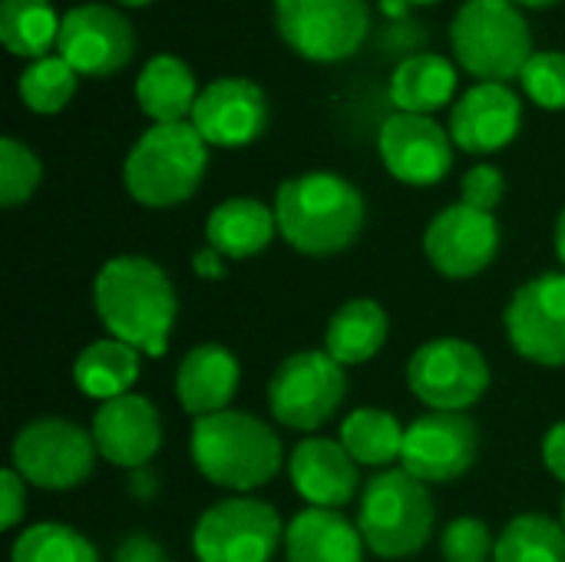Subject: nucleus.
I'll list each match as a JSON object with an SVG mask.
<instances>
[{
	"instance_id": "nucleus-1",
	"label": "nucleus",
	"mask_w": 565,
	"mask_h": 562,
	"mask_svg": "<svg viewBox=\"0 0 565 562\" xmlns=\"http://www.w3.org/2000/svg\"><path fill=\"white\" fill-rule=\"evenodd\" d=\"M93 301L99 321L116 341H126L149 358H162L169 351L179 298L166 268L152 258H109L93 282Z\"/></svg>"
},
{
	"instance_id": "nucleus-2",
	"label": "nucleus",
	"mask_w": 565,
	"mask_h": 562,
	"mask_svg": "<svg viewBox=\"0 0 565 562\" xmlns=\"http://www.w3.org/2000/svg\"><path fill=\"white\" fill-rule=\"evenodd\" d=\"M278 232L301 255H338L364 229L361 192L334 172H305L281 182L275 195Z\"/></svg>"
},
{
	"instance_id": "nucleus-3",
	"label": "nucleus",
	"mask_w": 565,
	"mask_h": 562,
	"mask_svg": "<svg viewBox=\"0 0 565 562\" xmlns=\"http://www.w3.org/2000/svg\"><path fill=\"white\" fill-rule=\"evenodd\" d=\"M192 460L209 484L245 494L278 477L285 450L278 434L255 414L218 411L192 424Z\"/></svg>"
},
{
	"instance_id": "nucleus-4",
	"label": "nucleus",
	"mask_w": 565,
	"mask_h": 562,
	"mask_svg": "<svg viewBox=\"0 0 565 562\" xmlns=\"http://www.w3.org/2000/svg\"><path fill=\"white\" fill-rule=\"evenodd\" d=\"M209 166V142L192 123H152L122 166L126 192L149 209H172L195 195Z\"/></svg>"
},
{
	"instance_id": "nucleus-5",
	"label": "nucleus",
	"mask_w": 565,
	"mask_h": 562,
	"mask_svg": "<svg viewBox=\"0 0 565 562\" xmlns=\"http://www.w3.org/2000/svg\"><path fill=\"white\" fill-rule=\"evenodd\" d=\"M434 497L404 467L367 480L358 513L364 547L381 560H407L420 553L434 533Z\"/></svg>"
},
{
	"instance_id": "nucleus-6",
	"label": "nucleus",
	"mask_w": 565,
	"mask_h": 562,
	"mask_svg": "<svg viewBox=\"0 0 565 562\" xmlns=\"http://www.w3.org/2000/svg\"><path fill=\"white\" fill-rule=\"evenodd\" d=\"M450 43L460 66L483 83H510L533 60V30L510 0H467L450 23Z\"/></svg>"
},
{
	"instance_id": "nucleus-7",
	"label": "nucleus",
	"mask_w": 565,
	"mask_h": 562,
	"mask_svg": "<svg viewBox=\"0 0 565 562\" xmlns=\"http://www.w3.org/2000/svg\"><path fill=\"white\" fill-rule=\"evenodd\" d=\"M281 40L315 63H338L361 50L371 30L367 0H275Z\"/></svg>"
},
{
	"instance_id": "nucleus-8",
	"label": "nucleus",
	"mask_w": 565,
	"mask_h": 562,
	"mask_svg": "<svg viewBox=\"0 0 565 562\" xmlns=\"http://www.w3.org/2000/svg\"><path fill=\"white\" fill-rule=\"evenodd\" d=\"M348 394L344 368L328 351H298L278 364L268 384V407L281 427L318 431L328 424Z\"/></svg>"
},
{
	"instance_id": "nucleus-9",
	"label": "nucleus",
	"mask_w": 565,
	"mask_h": 562,
	"mask_svg": "<svg viewBox=\"0 0 565 562\" xmlns=\"http://www.w3.org/2000/svg\"><path fill=\"white\" fill-rule=\"evenodd\" d=\"M96 441L79 424L63 417L30 421L13 437V470L40 490H73L89 480L96 464Z\"/></svg>"
},
{
	"instance_id": "nucleus-10",
	"label": "nucleus",
	"mask_w": 565,
	"mask_h": 562,
	"mask_svg": "<svg viewBox=\"0 0 565 562\" xmlns=\"http://www.w3.org/2000/svg\"><path fill=\"white\" fill-rule=\"evenodd\" d=\"M281 540L285 527L271 503L232 497L199 517L192 550L199 562H271Z\"/></svg>"
},
{
	"instance_id": "nucleus-11",
	"label": "nucleus",
	"mask_w": 565,
	"mask_h": 562,
	"mask_svg": "<svg viewBox=\"0 0 565 562\" xmlns=\"http://www.w3.org/2000/svg\"><path fill=\"white\" fill-rule=\"evenodd\" d=\"M407 388L434 411L463 414L487 394L490 364L477 344L463 338H437L411 354Z\"/></svg>"
},
{
	"instance_id": "nucleus-12",
	"label": "nucleus",
	"mask_w": 565,
	"mask_h": 562,
	"mask_svg": "<svg viewBox=\"0 0 565 562\" xmlns=\"http://www.w3.org/2000/svg\"><path fill=\"white\" fill-rule=\"evenodd\" d=\"M56 53L79 76H113L136 53V30L126 13L106 3H83L63 13Z\"/></svg>"
},
{
	"instance_id": "nucleus-13",
	"label": "nucleus",
	"mask_w": 565,
	"mask_h": 562,
	"mask_svg": "<svg viewBox=\"0 0 565 562\" xmlns=\"http://www.w3.org/2000/svg\"><path fill=\"white\" fill-rule=\"evenodd\" d=\"M507 335L520 358L565 368V272H546L516 288L507 308Z\"/></svg>"
},
{
	"instance_id": "nucleus-14",
	"label": "nucleus",
	"mask_w": 565,
	"mask_h": 562,
	"mask_svg": "<svg viewBox=\"0 0 565 562\" xmlns=\"http://www.w3.org/2000/svg\"><path fill=\"white\" fill-rule=\"evenodd\" d=\"M477 424L467 414L434 411L404 431L401 467L420 484H450L477 464Z\"/></svg>"
},
{
	"instance_id": "nucleus-15",
	"label": "nucleus",
	"mask_w": 565,
	"mask_h": 562,
	"mask_svg": "<svg viewBox=\"0 0 565 562\" xmlns=\"http://www.w3.org/2000/svg\"><path fill=\"white\" fill-rule=\"evenodd\" d=\"M424 252L444 278H473L500 252V225L493 212L473 205H447L424 232Z\"/></svg>"
},
{
	"instance_id": "nucleus-16",
	"label": "nucleus",
	"mask_w": 565,
	"mask_h": 562,
	"mask_svg": "<svg viewBox=\"0 0 565 562\" xmlns=\"http://www.w3.org/2000/svg\"><path fill=\"white\" fill-rule=\"evenodd\" d=\"M377 149L387 172L404 185H437L454 169V139L430 116H387L377 136Z\"/></svg>"
},
{
	"instance_id": "nucleus-17",
	"label": "nucleus",
	"mask_w": 565,
	"mask_h": 562,
	"mask_svg": "<svg viewBox=\"0 0 565 562\" xmlns=\"http://www.w3.org/2000/svg\"><path fill=\"white\" fill-rule=\"evenodd\" d=\"M209 146L242 149L252 146L268 126V99L265 89L242 76H222L209 83L189 119Z\"/></svg>"
},
{
	"instance_id": "nucleus-18",
	"label": "nucleus",
	"mask_w": 565,
	"mask_h": 562,
	"mask_svg": "<svg viewBox=\"0 0 565 562\" xmlns=\"http://www.w3.org/2000/svg\"><path fill=\"white\" fill-rule=\"evenodd\" d=\"M523 123V103L507 83H477L450 113V139L463 152L490 156L507 149Z\"/></svg>"
},
{
	"instance_id": "nucleus-19",
	"label": "nucleus",
	"mask_w": 565,
	"mask_h": 562,
	"mask_svg": "<svg viewBox=\"0 0 565 562\" xmlns=\"http://www.w3.org/2000/svg\"><path fill=\"white\" fill-rule=\"evenodd\" d=\"M93 441L99 457L116 467L142 470L162 447V421L152 401L139 394H122L116 401H103L93 417Z\"/></svg>"
},
{
	"instance_id": "nucleus-20",
	"label": "nucleus",
	"mask_w": 565,
	"mask_h": 562,
	"mask_svg": "<svg viewBox=\"0 0 565 562\" xmlns=\"http://www.w3.org/2000/svg\"><path fill=\"white\" fill-rule=\"evenodd\" d=\"M288 474L301 500L321 510L344 507L358 494V484H361L358 460L344 450L341 441H328V437L301 441L291 450Z\"/></svg>"
},
{
	"instance_id": "nucleus-21",
	"label": "nucleus",
	"mask_w": 565,
	"mask_h": 562,
	"mask_svg": "<svg viewBox=\"0 0 565 562\" xmlns=\"http://www.w3.org/2000/svg\"><path fill=\"white\" fill-rule=\"evenodd\" d=\"M238 381H242V368L228 348L195 344L179 364L175 397H179L182 411L199 421V417L228 411V404L238 391Z\"/></svg>"
},
{
	"instance_id": "nucleus-22",
	"label": "nucleus",
	"mask_w": 565,
	"mask_h": 562,
	"mask_svg": "<svg viewBox=\"0 0 565 562\" xmlns=\"http://www.w3.org/2000/svg\"><path fill=\"white\" fill-rule=\"evenodd\" d=\"M364 537L338 510L308 507L285 527L288 562H364Z\"/></svg>"
},
{
	"instance_id": "nucleus-23",
	"label": "nucleus",
	"mask_w": 565,
	"mask_h": 562,
	"mask_svg": "<svg viewBox=\"0 0 565 562\" xmlns=\"http://www.w3.org/2000/svg\"><path fill=\"white\" fill-rule=\"evenodd\" d=\"M278 219L258 199H225L212 209L205 222V245L218 248L225 258H252L265 252L275 238Z\"/></svg>"
},
{
	"instance_id": "nucleus-24",
	"label": "nucleus",
	"mask_w": 565,
	"mask_h": 562,
	"mask_svg": "<svg viewBox=\"0 0 565 562\" xmlns=\"http://www.w3.org/2000/svg\"><path fill=\"white\" fill-rule=\"evenodd\" d=\"M199 93L202 89L195 86L192 66L172 53L152 56L136 79L139 109L152 123H185V116L192 119Z\"/></svg>"
},
{
	"instance_id": "nucleus-25",
	"label": "nucleus",
	"mask_w": 565,
	"mask_h": 562,
	"mask_svg": "<svg viewBox=\"0 0 565 562\" xmlns=\"http://www.w3.org/2000/svg\"><path fill=\"white\" fill-rule=\"evenodd\" d=\"M387 331H391L387 311L377 301H371V298H354V301H344L334 311V318L328 321L324 351L341 368L364 364V361H371L384 348Z\"/></svg>"
},
{
	"instance_id": "nucleus-26",
	"label": "nucleus",
	"mask_w": 565,
	"mask_h": 562,
	"mask_svg": "<svg viewBox=\"0 0 565 562\" xmlns=\"http://www.w3.org/2000/svg\"><path fill=\"white\" fill-rule=\"evenodd\" d=\"M457 93V70L440 53H414L391 76V103L401 113L430 116Z\"/></svg>"
},
{
	"instance_id": "nucleus-27",
	"label": "nucleus",
	"mask_w": 565,
	"mask_h": 562,
	"mask_svg": "<svg viewBox=\"0 0 565 562\" xmlns=\"http://www.w3.org/2000/svg\"><path fill=\"white\" fill-rule=\"evenodd\" d=\"M139 378V351L126 341L103 338L79 351L73 364V381L86 397L116 401L132 391Z\"/></svg>"
},
{
	"instance_id": "nucleus-28",
	"label": "nucleus",
	"mask_w": 565,
	"mask_h": 562,
	"mask_svg": "<svg viewBox=\"0 0 565 562\" xmlns=\"http://www.w3.org/2000/svg\"><path fill=\"white\" fill-rule=\"evenodd\" d=\"M63 17L50 0H3L0 3V40L13 56L43 60L60 40Z\"/></svg>"
},
{
	"instance_id": "nucleus-29",
	"label": "nucleus",
	"mask_w": 565,
	"mask_h": 562,
	"mask_svg": "<svg viewBox=\"0 0 565 562\" xmlns=\"http://www.w3.org/2000/svg\"><path fill=\"white\" fill-rule=\"evenodd\" d=\"M401 421L377 407H358L341 424V444L361 467H387L401 460L404 450Z\"/></svg>"
},
{
	"instance_id": "nucleus-30",
	"label": "nucleus",
	"mask_w": 565,
	"mask_h": 562,
	"mask_svg": "<svg viewBox=\"0 0 565 562\" xmlns=\"http://www.w3.org/2000/svg\"><path fill=\"white\" fill-rule=\"evenodd\" d=\"M493 562H565V527L543 513H523L497 540Z\"/></svg>"
},
{
	"instance_id": "nucleus-31",
	"label": "nucleus",
	"mask_w": 565,
	"mask_h": 562,
	"mask_svg": "<svg viewBox=\"0 0 565 562\" xmlns=\"http://www.w3.org/2000/svg\"><path fill=\"white\" fill-rule=\"evenodd\" d=\"M76 79H79V73L60 53H50L43 60H33L20 73L17 89H20V99L26 109L40 113V116H53L73 99Z\"/></svg>"
},
{
	"instance_id": "nucleus-32",
	"label": "nucleus",
	"mask_w": 565,
	"mask_h": 562,
	"mask_svg": "<svg viewBox=\"0 0 565 562\" xmlns=\"http://www.w3.org/2000/svg\"><path fill=\"white\" fill-rule=\"evenodd\" d=\"M10 562H99V553L66 523H36L13 540Z\"/></svg>"
},
{
	"instance_id": "nucleus-33",
	"label": "nucleus",
	"mask_w": 565,
	"mask_h": 562,
	"mask_svg": "<svg viewBox=\"0 0 565 562\" xmlns=\"http://www.w3.org/2000/svg\"><path fill=\"white\" fill-rule=\"evenodd\" d=\"M40 176H43V169H40V159L33 156V149L13 136H3L0 139V202L7 209L26 202L36 192Z\"/></svg>"
},
{
	"instance_id": "nucleus-34",
	"label": "nucleus",
	"mask_w": 565,
	"mask_h": 562,
	"mask_svg": "<svg viewBox=\"0 0 565 562\" xmlns=\"http://www.w3.org/2000/svg\"><path fill=\"white\" fill-rule=\"evenodd\" d=\"M520 83L536 106L565 109V53H556V50L533 53V60L520 73Z\"/></svg>"
},
{
	"instance_id": "nucleus-35",
	"label": "nucleus",
	"mask_w": 565,
	"mask_h": 562,
	"mask_svg": "<svg viewBox=\"0 0 565 562\" xmlns=\"http://www.w3.org/2000/svg\"><path fill=\"white\" fill-rule=\"evenodd\" d=\"M493 533L483 520L477 517H460L444 530L440 553L444 562H490L493 560Z\"/></svg>"
},
{
	"instance_id": "nucleus-36",
	"label": "nucleus",
	"mask_w": 565,
	"mask_h": 562,
	"mask_svg": "<svg viewBox=\"0 0 565 562\" xmlns=\"http://www.w3.org/2000/svg\"><path fill=\"white\" fill-rule=\"evenodd\" d=\"M463 205H473L480 212H493L507 195V179L497 166H473L463 176Z\"/></svg>"
},
{
	"instance_id": "nucleus-37",
	"label": "nucleus",
	"mask_w": 565,
	"mask_h": 562,
	"mask_svg": "<svg viewBox=\"0 0 565 562\" xmlns=\"http://www.w3.org/2000/svg\"><path fill=\"white\" fill-rule=\"evenodd\" d=\"M23 510H26V480L13 467H7L0 470V527L13 530Z\"/></svg>"
},
{
	"instance_id": "nucleus-38",
	"label": "nucleus",
	"mask_w": 565,
	"mask_h": 562,
	"mask_svg": "<svg viewBox=\"0 0 565 562\" xmlns=\"http://www.w3.org/2000/svg\"><path fill=\"white\" fill-rule=\"evenodd\" d=\"M113 562H169V556H166V550H162L152 537H146V533H129V537L116 547Z\"/></svg>"
},
{
	"instance_id": "nucleus-39",
	"label": "nucleus",
	"mask_w": 565,
	"mask_h": 562,
	"mask_svg": "<svg viewBox=\"0 0 565 562\" xmlns=\"http://www.w3.org/2000/svg\"><path fill=\"white\" fill-rule=\"evenodd\" d=\"M543 464L559 484H565V421L550 427V434L543 441Z\"/></svg>"
},
{
	"instance_id": "nucleus-40",
	"label": "nucleus",
	"mask_w": 565,
	"mask_h": 562,
	"mask_svg": "<svg viewBox=\"0 0 565 562\" xmlns=\"http://www.w3.org/2000/svg\"><path fill=\"white\" fill-rule=\"evenodd\" d=\"M192 268H195V275L199 278H205V282H222L228 272H225V255L218 252V248H212V245H205V248H199L195 255H192Z\"/></svg>"
},
{
	"instance_id": "nucleus-41",
	"label": "nucleus",
	"mask_w": 565,
	"mask_h": 562,
	"mask_svg": "<svg viewBox=\"0 0 565 562\" xmlns=\"http://www.w3.org/2000/svg\"><path fill=\"white\" fill-rule=\"evenodd\" d=\"M556 255H559V262L565 265V209L563 215H559V222H556Z\"/></svg>"
},
{
	"instance_id": "nucleus-42",
	"label": "nucleus",
	"mask_w": 565,
	"mask_h": 562,
	"mask_svg": "<svg viewBox=\"0 0 565 562\" xmlns=\"http://www.w3.org/2000/svg\"><path fill=\"white\" fill-rule=\"evenodd\" d=\"M381 7H384V10H387L391 17H404L411 3H407V0H381Z\"/></svg>"
},
{
	"instance_id": "nucleus-43",
	"label": "nucleus",
	"mask_w": 565,
	"mask_h": 562,
	"mask_svg": "<svg viewBox=\"0 0 565 562\" xmlns=\"http://www.w3.org/2000/svg\"><path fill=\"white\" fill-rule=\"evenodd\" d=\"M510 3H516V7H553L559 0H510Z\"/></svg>"
},
{
	"instance_id": "nucleus-44",
	"label": "nucleus",
	"mask_w": 565,
	"mask_h": 562,
	"mask_svg": "<svg viewBox=\"0 0 565 562\" xmlns=\"http://www.w3.org/2000/svg\"><path fill=\"white\" fill-rule=\"evenodd\" d=\"M116 3H122V7H146V3H152V0H116Z\"/></svg>"
},
{
	"instance_id": "nucleus-45",
	"label": "nucleus",
	"mask_w": 565,
	"mask_h": 562,
	"mask_svg": "<svg viewBox=\"0 0 565 562\" xmlns=\"http://www.w3.org/2000/svg\"><path fill=\"white\" fill-rule=\"evenodd\" d=\"M407 3L414 7V3H437V0H407Z\"/></svg>"
},
{
	"instance_id": "nucleus-46",
	"label": "nucleus",
	"mask_w": 565,
	"mask_h": 562,
	"mask_svg": "<svg viewBox=\"0 0 565 562\" xmlns=\"http://www.w3.org/2000/svg\"><path fill=\"white\" fill-rule=\"evenodd\" d=\"M563 527H565V500H563Z\"/></svg>"
}]
</instances>
